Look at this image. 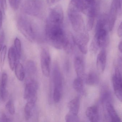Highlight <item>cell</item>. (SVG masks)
<instances>
[{
  "mask_svg": "<svg viewBox=\"0 0 122 122\" xmlns=\"http://www.w3.org/2000/svg\"><path fill=\"white\" fill-rule=\"evenodd\" d=\"M64 13L60 5L51 8L46 21L45 32L48 42L58 50H66L71 42L64 29Z\"/></svg>",
  "mask_w": 122,
  "mask_h": 122,
  "instance_id": "1",
  "label": "cell"
},
{
  "mask_svg": "<svg viewBox=\"0 0 122 122\" xmlns=\"http://www.w3.org/2000/svg\"><path fill=\"white\" fill-rule=\"evenodd\" d=\"M68 15L74 33L77 35H88L84 19L79 9L71 2L68 8Z\"/></svg>",
  "mask_w": 122,
  "mask_h": 122,
  "instance_id": "2",
  "label": "cell"
},
{
  "mask_svg": "<svg viewBox=\"0 0 122 122\" xmlns=\"http://www.w3.org/2000/svg\"><path fill=\"white\" fill-rule=\"evenodd\" d=\"M108 31L107 17L103 15L99 19L96 27L93 43L95 50L104 47L107 45L109 39Z\"/></svg>",
  "mask_w": 122,
  "mask_h": 122,
  "instance_id": "3",
  "label": "cell"
},
{
  "mask_svg": "<svg viewBox=\"0 0 122 122\" xmlns=\"http://www.w3.org/2000/svg\"><path fill=\"white\" fill-rule=\"evenodd\" d=\"M33 25L28 19L25 17L18 18L17 27L22 35L30 42H34L36 38V34Z\"/></svg>",
  "mask_w": 122,
  "mask_h": 122,
  "instance_id": "4",
  "label": "cell"
},
{
  "mask_svg": "<svg viewBox=\"0 0 122 122\" xmlns=\"http://www.w3.org/2000/svg\"><path fill=\"white\" fill-rule=\"evenodd\" d=\"M52 80L53 85V99L55 103L60 101L62 96L63 80L62 75L58 67L55 66L53 72Z\"/></svg>",
  "mask_w": 122,
  "mask_h": 122,
  "instance_id": "5",
  "label": "cell"
},
{
  "mask_svg": "<svg viewBox=\"0 0 122 122\" xmlns=\"http://www.w3.org/2000/svg\"><path fill=\"white\" fill-rule=\"evenodd\" d=\"M43 3L40 0H25L23 10L25 13L35 17L42 15L44 10Z\"/></svg>",
  "mask_w": 122,
  "mask_h": 122,
  "instance_id": "6",
  "label": "cell"
},
{
  "mask_svg": "<svg viewBox=\"0 0 122 122\" xmlns=\"http://www.w3.org/2000/svg\"><path fill=\"white\" fill-rule=\"evenodd\" d=\"M38 85L33 78H28L26 80L24 92V98L27 101L36 102Z\"/></svg>",
  "mask_w": 122,
  "mask_h": 122,
  "instance_id": "7",
  "label": "cell"
},
{
  "mask_svg": "<svg viewBox=\"0 0 122 122\" xmlns=\"http://www.w3.org/2000/svg\"><path fill=\"white\" fill-rule=\"evenodd\" d=\"M121 0H112L109 11V15L107 17L108 28L109 31L112 30L117 18L118 13L121 9Z\"/></svg>",
  "mask_w": 122,
  "mask_h": 122,
  "instance_id": "8",
  "label": "cell"
},
{
  "mask_svg": "<svg viewBox=\"0 0 122 122\" xmlns=\"http://www.w3.org/2000/svg\"><path fill=\"white\" fill-rule=\"evenodd\" d=\"M40 59L42 72L45 76L48 77L50 73L51 58L50 52L47 48H43L42 49Z\"/></svg>",
  "mask_w": 122,
  "mask_h": 122,
  "instance_id": "9",
  "label": "cell"
},
{
  "mask_svg": "<svg viewBox=\"0 0 122 122\" xmlns=\"http://www.w3.org/2000/svg\"><path fill=\"white\" fill-rule=\"evenodd\" d=\"M113 86L114 92L118 99L122 102V81L121 72L118 67H116L112 77Z\"/></svg>",
  "mask_w": 122,
  "mask_h": 122,
  "instance_id": "10",
  "label": "cell"
},
{
  "mask_svg": "<svg viewBox=\"0 0 122 122\" xmlns=\"http://www.w3.org/2000/svg\"><path fill=\"white\" fill-rule=\"evenodd\" d=\"M71 38L73 43L77 47L80 52L83 54H87L88 44L90 40L89 35H77L72 34Z\"/></svg>",
  "mask_w": 122,
  "mask_h": 122,
  "instance_id": "11",
  "label": "cell"
},
{
  "mask_svg": "<svg viewBox=\"0 0 122 122\" xmlns=\"http://www.w3.org/2000/svg\"><path fill=\"white\" fill-rule=\"evenodd\" d=\"M97 13L96 4L90 7L86 12L87 23L86 27L87 30L90 31L93 27Z\"/></svg>",
  "mask_w": 122,
  "mask_h": 122,
  "instance_id": "12",
  "label": "cell"
},
{
  "mask_svg": "<svg viewBox=\"0 0 122 122\" xmlns=\"http://www.w3.org/2000/svg\"><path fill=\"white\" fill-rule=\"evenodd\" d=\"M107 61V53L105 50H101L98 55L96 60V67L100 72L103 73L105 70Z\"/></svg>",
  "mask_w": 122,
  "mask_h": 122,
  "instance_id": "13",
  "label": "cell"
},
{
  "mask_svg": "<svg viewBox=\"0 0 122 122\" xmlns=\"http://www.w3.org/2000/svg\"><path fill=\"white\" fill-rule=\"evenodd\" d=\"M74 66L78 77L83 78L85 73V65L81 57L79 56L76 57L74 60Z\"/></svg>",
  "mask_w": 122,
  "mask_h": 122,
  "instance_id": "14",
  "label": "cell"
},
{
  "mask_svg": "<svg viewBox=\"0 0 122 122\" xmlns=\"http://www.w3.org/2000/svg\"><path fill=\"white\" fill-rule=\"evenodd\" d=\"M86 115L91 122H98L99 120V111L96 106L93 105L87 107L86 111Z\"/></svg>",
  "mask_w": 122,
  "mask_h": 122,
  "instance_id": "15",
  "label": "cell"
},
{
  "mask_svg": "<svg viewBox=\"0 0 122 122\" xmlns=\"http://www.w3.org/2000/svg\"><path fill=\"white\" fill-rule=\"evenodd\" d=\"M8 76L7 73H3L1 78V84L0 86V95L3 101L6 100L7 97V90Z\"/></svg>",
  "mask_w": 122,
  "mask_h": 122,
  "instance_id": "16",
  "label": "cell"
},
{
  "mask_svg": "<svg viewBox=\"0 0 122 122\" xmlns=\"http://www.w3.org/2000/svg\"><path fill=\"white\" fill-rule=\"evenodd\" d=\"M8 58L10 69L11 70L13 71L18 60L14 47H11L9 49L8 52Z\"/></svg>",
  "mask_w": 122,
  "mask_h": 122,
  "instance_id": "17",
  "label": "cell"
},
{
  "mask_svg": "<svg viewBox=\"0 0 122 122\" xmlns=\"http://www.w3.org/2000/svg\"><path fill=\"white\" fill-rule=\"evenodd\" d=\"M80 101L79 98L76 97L71 100L68 105L69 112L76 115H78L80 108Z\"/></svg>",
  "mask_w": 122,
  "mask_h": 122,
  "instance_id": "18",
  "label": "cell"
},
{
  "mask_svg": "<svg viewBox=\"0 0 122 122\" xmlns=\"http://www.w3.org/2000/svg\"><path fill=\"white\" fill-rule=\"evenodd\" d=\"M106 109L111 121L112 122H120L121 119L116 111L114 107L110 102L106 103Z\"/></svg>",
  "mask_w": 122,
  "mask_h": 122,
  "instance_id": "19",
  "label": "cell"
},
{
  "mask_svg": "<svg viewBox=\"0 0 122 122\" xmlns=\"http://www.w3.org/2000/svg\"><path fill=\"white\" fill-rule=\"evenodd\" d=\"M85 82L88 85H96L99 83V76L95 72H90L86 77Z\"/></svg>",
  "mask_w": 122,
  "mask_h": 122,
  "instance_id": "20",
  "label": "cell"
},
{
  "mask_svg": "<svg viewBox=\"0 0 122 122\" xmlns=\"http://www.w3.org/2000/svg\"><path fill=\"white\" fill-rule=\"evenodd\" d=\"M15 69V73L18 80L20 81L23 80L25 77V72L22 64L19 62H17Z\"/></svg>",
  "mask_w": 122,
  "mask_h": 122,
  "instance_id": "21",
  "label": "cell"
},
{
  "mask_svg": "<svg viewBox=\"0 0 122 122\" xmlns=\"http://www.w3.org/2000/svg\"><path fill=\"white\" fill-rule=\"evenodd\" d=\"M73 85V88L77 92L80 93L84 92V86L82 78L77 77L74 80Z\"/></svg>",
  "mask_w": 122,
  "mask_h": 122,
  "instance_id": "22",
  "label": "cell"
},
{
  "mask_svg": "<svg viewBox=\"0 0 122 122\" xmlns=\"http://www.w3.org/2000/svg\"><path fill=\"white\" fill-rule=\"evenodd\" d=\"M26 70L27 73L30 76H32L36 73L37 67L34 61L29 60L26 64Z\"/></svg>",
  "mask_w": 122,
  "mask_h": 122,
  "instance_id": "23",
  "label": "cell"
},
{
  "mask_svg": "<svg viewBox=\"0 0 122 122\" xmlns=\"http://www.w3.org/2000/svg\"><path fill=\"white\" fill-rule=\"evenodd\" d=\"M35 105V103L27 101L25 108V120H28L32 115V111Z\"/></svg>",
  "mask_w": 122,
  "mask_h": 122,
  "instance_id": "24",
  "label": "cell"
},
{
  "mask_svg": "<svg viewBox=\"0 0 122 122\" xmlns=\"http://www.w3.org/2000/svg\"><path fill=\"white\" fill-rule=\"evenodd\" d=\"M101 100L102 102L106 104L110 102L111 99V95L109 90L107 88H104L102 90L101 93Z\"/></svg>",
  "mask_w": 122,
  "mask_h": 122,
  "instance_id": "25",
  "label": "cell"
},
{
  "mask_svg": "<svg viewBox=\"0 0 122 122\" xmlns=\"http://www.w3.org/2000/svg\"><path fill=\"white\" fill-rule=\"evenodd\" d=\"M15 50L17 53L18 60L20 58L21 52V43L20 39L18 38H16L14 41Z\"/></svg>",
  "mask_w": 122,
  "mask_h": 122,
  "instance_id": "26",
  "label": "cell"
},
{
  "mask_svg": "<svg viewBox=\"0 0 122 122\" xmlns=\"http://www.w3.org/2000/svg\"><path fill=\"white\" fill-rule=\"evenodd\" d=\"M7 47L6 46H5L3 47L1 51V54L0 57V67L1 70H2L4 66L7 53Z\"/></svg>",
  "mask_w": 122,
  "mask_h": 122,
  "instance_id": "27",
  "label": "cell"
},
{
  "mask_svg": "<svg viewBox=\"0 0 122 122\" xmlns=\"http://www.w3.org/2000/svg\"><path fill=\"white\" fill-rule=\"evenodd\" d=\"M6 107L8 112L12 115H14L15 112V109L14 103L12 99H10L7 102Z\"/></svg>",
  "mask_w": 122,
  "mask_h": 122,
  "instance_id": "28",
  "label": "cell"
},
{
  "mask_svg": "<svg viewBox=\"0 0 122 122\" xmlns=\"http://www.w3.org/2000/svg\"><path fill=\"white\" fill-rule=\"evenodd\" d=\"M66 121L67 122H79V118L78 115H73L69 112L65 116Z\"/></svg>",
  "mask_w": 122,
  "mask_h": 122,
  "instance_id": "29",
  "label": "cell"
},
{
  "mask_svg": "<svg viewBox=\"0 0 122 122\" xmlns=\"http://www.w3.org/2000/svg\"><path fill=\"white\" fill-rule=\"evenodd\" d=\"M20 0H9L10 5L12 8L16 10L19 7Z\"/></svg>",
  "mask_w": 122,
  "mask_h": 122,
  "instance_id": "30",
  "label": "cell"
},
{
  "mask_svg": "<svg viewBox=\"0 0 122 122\" xmlns=\"http://www.w3.org/2000/svg\"><path fill=\"white\" fill-rule=\"evenodd\" d=\"M5 36L4 30H2L0 33V53L1 52L5 42Z\"/></svg>",
  "mask_w": 122,
  "mask_h": 122,
  "instance_id": "31",
  "label": "cell"
},
{
  "mask_svg": "<svg viewBox=\"0 0 122 122\" xmlns=\"http://www.w3.org/2000/svg\"><path fill=\"white\" fill-rule=\"evenodd\" d=\"M0 7L4 13L7 10V4L6 0H0Z\"/></svg>",
  "mask_w": 122,
  "mask_h": 122,
  "instance_id": "32",
  "label": "cell"
},
{
  "mask_svg": "<svg viewBox=\"0 0 122 122\" xmlns=\"http://www.w3.org/2000/svg\"><path fill=\"white\" fill-rule=\"evenodd\" d=\"M12 120L10 118L8 117L5 114L3 113L0 117V122H10Z\"/></svg>",
  "mask_w": 122,
  "mask_h": 122,
  "instance_id": "33",
  "label": "cell"
},
{
  "mask_svg": "<svg viewBox=\"0 0 122 122\" xmlns=\"http://www.w3.org/2000/svg\"><path fill=\"white\" fill-rule=\"evenodd\" d=\"M117 34L118 37H121L122 35V23H121L119 25L117 30Z\"/></svg>",
  "mask_w": 122,
  "mask_h": 122,
  "instance_id": "34",
  "label": "cell"
},
{
  "mask_svg": "<svg viewBox=\"0 0 122 122\" xmlns=\"http://www.w3.org/2000/svg\"><path fill=\"white\" fill-rule=\"evenodd\" d=\"M3 24V14L1 8H0V30L2 28Z\"/></svg>",
  "mask_w": 122,
  "mask_h": 122,
  "instance_id": "35",
  "label": "cell"
},
{
  "mask_svg": "<svg viewBox=\"0 0 122 122\" xmlns=\"http://www.w3.org/2000/svg\"><path fill=\"white\" fill-rule=\"evenodd\" d=\"M56 0H46L47 3L49 5H51L55 3Z\"/></svg>",
  "mask_w": 122,
  "mask_h": 122,
  "instance_id": "36",
  "label": "cell"
},
{
  "mask_svg": "<svg viewBox=\"0 0 122 122\" xmlns=\"http://www.w3.org/2000/svg\"><path fill=\"white\" fill-rule=\"evenodd\" d=\"M118 49L121 53H122V41L120 42L118 45Z\"/></svg>",
  "mask_w": 122,
  "mask_h": 122,
  "instance_id": "37",
  "label": "cell"
},
{
  "mask_svg": "<svg viewBox=\"0 0 122 122\" xmlns=\"http://www.w3.org/2000/svg\"><path fill=\"white\" fill-rule=\"evenodd\" d=\"M58 0V1H60V0Z\"/></svg>",
  "mask_w": 122,
  "mask_h": 122,
  "instance_id": "38",
  "label": "cell"
}]
</instances>
